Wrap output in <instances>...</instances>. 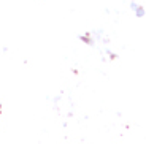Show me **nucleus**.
<instances>
[{
  "label": "nucleus",
  "instance_id": "nucleus-1",
  "mask_svg": "<svg viewBox=\"0 0 146 144\" xmlns=\"http://www.w3.org/2000/svg\"><path fill=\"white\" fill-rule=\"evenodd\" d=\"M137 15H138V16H143V8H138V10H137Z\"/></svg>",
  "mask_w": 146,
  "mask_h": 144
}]
</instances>
